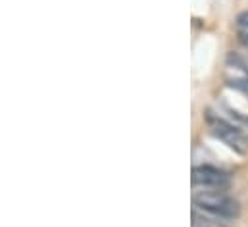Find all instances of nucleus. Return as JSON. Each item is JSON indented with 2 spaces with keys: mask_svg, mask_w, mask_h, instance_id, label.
<instances>
[{
  "mask_svg": "<svg viewBox=\"0 0 248 227\" xmlns=\"http://www.w3.org/2000/svg\"><path fill=\"white\" fill-rule=\"evenodd\" d=\"M192 208L229 222L241 212L239 202L221 189H192Z\"/></svg>",
  "mask_w": 248,
  "mask_h": 227,
  "instance_id": "nucleus-1",
  "label": "nucleus"
},
{
  "mask_svg": "<svg viewBox=\"0 0 248 227\" xmlns=\"http://www.w3.org/2000/svg\"><path fill=\"white\" fill-rule=\"evenodd\" d=\"M206 123L210 127L212 135L217 137L219 141H223L229 148H233L239 154L247 152L248 143L245 139V135L241 133L239 125H235V123H231V121H227V119H223V117H219V115H216L212 112H208V115H206Z\"/></svg>",
  "mask_w": 248,
  "mask_h": 227,
  "instance_id": "nucleus-2",
  "label": "nucleus"
},
{
  "mask_svg": "<svg viewBox=\"0 0 248 227\" xmlns=\"http://www.w3.org/2000/svg\"><path fill=\"white\" fill-rule=\"evenodd\" d=\"M192 189H221L225 191L231 185L229 175L216 166H194L190 171Z\"/></svg>",
  "mask_w": 248,
  "mask_h": 227,
  "instance_id": "nucleus-3",
  "label": "nucleus"
},
{
  "mask_svg": "<svg viewBox=\"0 0 248 227\" xmlns=\"http://www.w3.org/2000/svg\"><path fill=\"white\" fill-rule=\"evenodd\" d=\"M229 226H231L229 220H223V218H217V216H212V214H206V212H200V210L192 208L190 227H229Z\"/></svg>",
  "mask_w": 248,
  "mask_h": 227,
  "instance_id": "nucleus-4",
  "label": "nucleus"
},
{
  "mask_svg": "<svg viewBox=\"0 0 248 227\" xmlns=\"http://www.w3.org/2000/svg\"><path fill=\"white\" fill-rule=\"evenodd\" d=\"M233 85H237V87H239V89H241V91L248 97V73L243 77V79H235V83H233Z\"/></svg>",
  "mask_w": 248,
  "mask_h": 227,
  "instance_id": "nucleus-5",
  "label": "nucleus"
},
{
  "mask_svg": "<svg viewBox=\"0 0 248 227\" xmlns=\"http://www.w3.org/2000/svg\"><path fill=\"white\" fill-rule=\"evenodd\" d=\"M239 29L241 31H248V12L239 16Z\"/></svg>",
  "mask_w": 248,
  "mask_h": 227,
  "instance_id": "nucleus-6",
  "label": "nucleus"
},
{
  "mask_svg": "<svg viewBox=\"0 0 248 227\" xmlns=\"http://www.w3.org/2000/svg\"><path fill=\"white\" fill-rule=\"evenodd\" d=\"M239 41H241V45L248 50V31H241L239 33Z\"/></svg>",
  "mask_w": 248,
  "mask_h": 227,
  "instance_id": "nucleus-7",
  "label": "nucleus"
}]
</instances>
